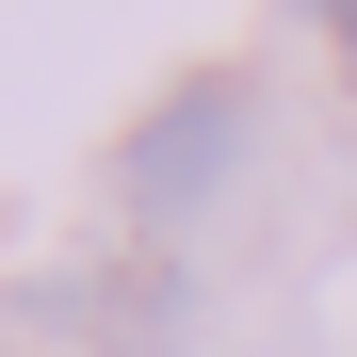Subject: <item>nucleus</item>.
<instances>
[{
	"instance_id": "f257e3e1",
	"label": "nucleus",
	"mask_w": 357,
	"mask_h": 357,
	"mask_svg": "<svg viewBox=\"0 0 357 357\" xmlns=\"http://www.w3.org/2000/svg\"><path fill=\"white\" fill-rule=\"evenodd\" d=\"M227 162H244V82H178L146 130H130V227H178V211H211L227 195Z\"/></svg>"
},
{
	"instance_id": "f03ea898",
	"label": "nucleus",
	"mask_w": 357,
	"mask_h": 357,
	"mask_svg": "<svg viewBox=\"0 0 357 357\" xmlns=\"http://www.w3.org/2000/svg\"><path fill=\"white\" fill-rule=\"evenodd\" d=\"M309 17H325V33H341V66H357V0H309Z\"/></svg>"
}]
</instances>
